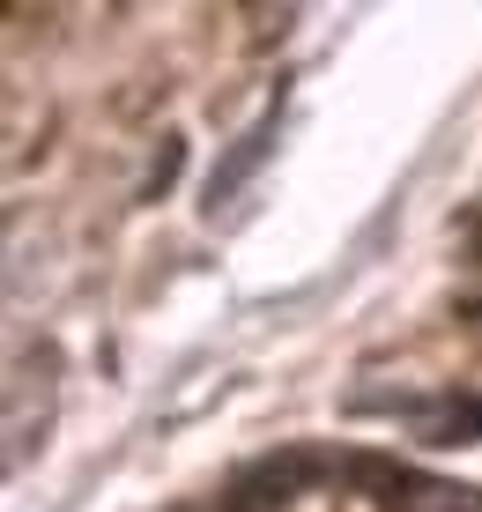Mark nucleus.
Returning <instances> with one entry per match:
<instances>
[{"instance_id": "f257e3e1", "label": "nucleus", "mask_w": 482, "mask_h": 512, "mask_svg": "<svg viewBox=\"0 0 482 512\" xmlns=\"http://www.w3.org/2000/svg\"><path fill=\"white\" fill-rule=\"evenodd\" d=\"M275 134H282V112H260L253 119V127H245L238 141H230V149H223V164L216 171H208V208H223V201H238V186L245 179H253V171L267 164V149H275Z\"/></svg>"}, {"instance_id": "f03ea898", "label": "nucleus", "mask_w": 482, "mask_h": 512, "mask_svg": "<svg viewBox=\"0 0 482 512\" xmlns=\"http://www.w3.org/2000/svg\"><path fill=\"white\" fill-rule=\"evenodd\" d=\"M423 446H475L482 438V401L475 394H431V401H408Z\"/></svg>"}, {"instance_id": "7ed1b4c3", "label": "nucleus", "mask_w": 482, "mask_h": 512, "mask_svg": "<svg viewBox=\"0 0 482 512\" xmlns=\"http://www.w3.org/2000/svg\"><path fill=\"white\" fill-rule=\"evenodd\" d=\"M386 512H482V490L445 483V475H401L386 490Z\"/></svg>"}, {"instance_id": "20e7f679", "label": "nucleus", "mask_w": 482, "mask_h": 512, "mask_svg": "<svg viewBox=\"0 0 482 512\" xmlns=\"http://www.w3.org/2000/svg\"><path fill=\"white\" fill-rule=\"evenodd\" d=\"M178 156H186V141H164V156H156V171H149V201H156V193H171V179H178Z\"/></svg>"}, {"instance_id": "39448f33", "label": "nucleus", "mask_w": 482, "mask_h": 512, "mask_svg": "<svg viewBox=\"0 0 482 512\" xmlns=\"http://www.w3.org/2000/svg\"><path fill=\"white\" fill-rule=\"evenodd\" d=\"M475 334H482V320H475Z\"/></svg>"}]
</instances>
